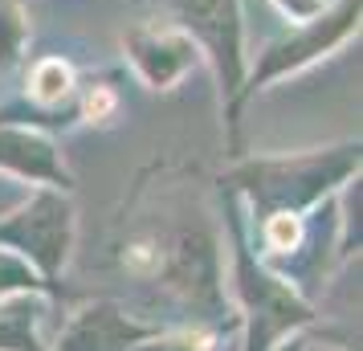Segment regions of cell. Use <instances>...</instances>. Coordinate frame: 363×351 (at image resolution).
Returning a JSON list of instances; mask_svg holds the SVG:
<instances>
[{
  "label": "cell",
  "instance_id": "7a4b0ae2",
  "mask_svg": "<svg viewBox=\"0 0 363 351\" xmlns=\"http://www.w3.org/2000/svg\"><path fill=\"white\" fill-rule=\"evenodd\" d=\"M359 176V139L339 147H314L294 155H253L241 160L229 176H220V188L253 204V217H302L306 208L335 196L347 180Z\"/></svg>",
  "mask_w": 363,
  "mask_h": 351
},
{
  "label": "cell",
  "instance_id": "ba28073f",
  "mask_svg": "<svg viewBox=\"0 0 363 351\" xmlns=\"http://www.w3.org/2000/svg\"><path fill=\"white\" fill-rule=\"evenodd\" d=\"M123 50L131 57L135 74L151 90H172L200 57L196 41L184 29H167V25H139V29H131L123 37Z\"/></svg>",
  "mask_w": 363,
  "mask_h": 351
},
{
  "label": "cell",
  "instance_id": "30bf717a",
  "mask_svg": "<svg viewBox=\"0 0 363 351\" xmlns=\"http://www.w3.org/2000/svg\"><path fill=\"white\" fill-rule=\"evenodd\" d=\"M41 294H13L0 299V351H45L37 339L41 323Z\"/></svg>",
  "mask_w": 363,
  "mask_h": 351
},
{
  "label": "cell",
  "instance_id": "9c48e42d",
  "mask_svg": "<svg viewBox=\"0 0 363 351\" xmlns=\"http://www.w3.org/2000/svg\"><path fill=\"white\" fill-rule=\"evenodd\" d=\"M0 167L21 176V180H37L41 188H62V192L74 188V176L66 172L57 147L29 127L0 123Z\"/></svg>",
  "mask_w": 363,
  "mask_h": 351
},
{
  "label": "cell",
  "instance_id": "8fae6325",
  "mask_svg": "<svg viewBox=\"0 0 363 351\" xmlns=\"http://www.w3.org/2000/svg\"><path fill=\"white\" fill-rule=\"evenodd\" d=\"M13 294H41V299H57L62 290L50 286L41 274H37L21 253L4 250L0 245V299H13Z\"/></svg>",
  "mask_w": 363,
  "mask_h": 351
},
{
  "label": "cell",
  "instance_id": "8992f818",
  "mask_svg": "<svg viewBox=\"0 0 363 351\" xmlns=\"http://www.w3.org/2000/svg\"><path fill=\"white\" fill-rule=\"evenodd\" d=\"M184 21V33L208 50L220 78V90L229 99V127L237 131V90L245 82V53H241V0H172Z\"/></svg>",
  "mask_w": 363,
  "mask_h": 351
},
{
  "label": "cell",
  "instance_id": "7c38bea8",
  "mask_svg": "<svg viewBox=\"0 0 363 351\" xmlns=\"http://www.w3.org/2000/svg\"><path fill=\"white\" fill-rule=\"evenodd\" d=\"M74 90V69L62 62V57H45V62H37L33 74H29V99L37 106H53V102H62Z\"/></svg>",
  "mask_w": 363,
  "mask_h": 351
},
{
  "label": "cell",
  "instance_id": "277c9868",
  "mask_svg": "<svg viewBox=\"0 0 363 351\" xmlns=\"http://www.w3.org/2000/svg\"><path fill=\"white\" fill-rule=\"evenodd\" d=\"M0 245L21 253L50 286L62 290V269L74 250V204L62 188H37L0 221Z\"/></svg>",
  "mask_w": 363,
  "mask_h": 351
},
{
  "label": "cell",
  "instance_id": "6da1fadb",
  "mask_svg": "<svg viewBox=\"0 0 363 351\" xmlns=\"http://www.w3.org/2000/svg\"><path fill=\"white\" fill-rule=\"evenodd\" d=\"M200 217L204 213H188L180 204V217L151 213L147 221H123V237L111 245V253L127 278L164 290V299L216 331L225 315L220 253L213 229Z\"/></svg>",
  "mask_w": 363,
  "mask_h": 351
},
{
  "label": "cell",
  "instance_id": "5bb4252c",
  "mask_svg": "<svg viewBox=\"0 0 363 351\" xmlns=\"http://www.w3.org/2000/svg\"><path fill=\"white\" fill-rule=\"evenodd\" d=\"M25 9L21 0H0V69H9L21 57V45H25Z\"/></svg>",
  "mask_w": 363,
  "mask_h": 351
},
{
  "label": "cell",
  "instance_id": "52a82bcc",
  "mask_svg": "<svg viewBox=\"0 0 363 351\" xmlns=\"http://www.w3.org/2000/svg\"><path fill=\"white\" fill-rule=\"evenodd\" d=\"M160 323L131 315L115 299H94L82 302L74 315L62 323V331L53 339V351H131L151 335H160Z\"/></svg>",
  "mask_w": 363,
  "mask_h": 351
},
{
  "label": "cell",
  "instance_id": "3957f363",
  "mask_svg": "<svg viewBox=\"0 0 363 351\" xmlns=\"http://www.w3.org/2000/svg\"><path fill=\"white\" fill-rule=\"evenodd\" d=\"M220 192H225V225H229L233 241V294H237V306L245 318V351H274L281 339L311 327L318 315L294 286L281 282L269 266H262V257L249 250L237 196L229 188H220Z\"/></svg>",
  "mask_w": 363,
  "mask_h": 351
},
{
  "label": "cell",
  "instance_id": "4fadbf2b",
  "mask_svg": "<svg viewBox=\"0 0 363 351\" xmlns=\"http://www.w3.org/2000/svg\"><path fill=\"white\" fill-rule=\"evenodd\" d=\"M213 343H216L213 327H164L160 335L135 343L131 351H213Z\"/></svg>",
  "mask_w": 363,
  "mask_h": 351
},
{
  "label": "cell",
  "instance_id": "2e32d148",
  "mask_svg": "<svg viewBox=\"0 0 363 351\" xmlns=\"http://www.w3.org/2000/svg\"><path fill=\"white\" fill-rule=\"evenodd\" d=\"M274 351H351V347L347 343H330V339H298V335H290V343Z\"/></svg>",
  "mask_w": 363,
  "mask_h": 351
},
{
  "label": "cell",
  "instance_id": "5b68a950",
  "mask_svg": "<svg viewBox=\"0 0 363 351\" xmlns=\"http://www.w3.org/2000/svg\"><path fill=\"white\" fill-rule=\"evenodd\" d=\"M355 29H359V0H339L327 13H314L306 25H298L290 37H281L278 45H269L262 53V62L253 66V74L237 90V106L253 90H262L265 82H274V78L290 74V69H302V66H311V62H318L323 53L335 50L339 41H347ZM237 106H233V118H237Z\"/></svg>",
  "mask_w": 363,
  "mask_h": 351
},
{
  "label": "cell",
  "instance_id": "9a60e30c",
  "mask_svg": "<svg viewBox=\"0 0 363 351\" xmlns=\"http://www.w3.org/2000/svg\"><path fill=\"white\" fill-rule=\"evenodd\" d=\"M111 111H115V90H111V86H94L82 102V115L86 118H106Z\"/></svg>",
  "mask_w": 363,
  "mask_h": 351
}]
</instances>
